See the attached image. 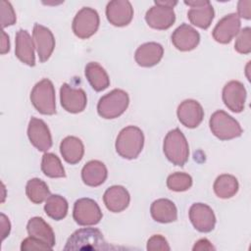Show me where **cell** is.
<instances>
[{
	"label": "cell",
	"mask_w": 251,
	"mask_h": 251,
	"mask_svg": "<svg viewBox=\"0 0 251 251\" xmlns=\"http://www.w3.org/2000/svg\"><path fill=\"white\" fill-rule=\"evenodd\" d=\"M110 248L98 228L84 227L75 230L69 237L64 250H108Z\"/></svg>",
	"instance_id": "6da1fadb"
},
{
	"label": "cell",
	"mask_w": 251,
	"mask_h": 251,
	"mask_svg": "<svg viewBox=\"0 0 251 251\" xmlns=\"http://www.w3.org/2000/svg\"><path fill=\"white\" fill-rule=\"evenodd\" d=\"M144 135L142 130L134 126L124 127L116 139V151L125 159H135L142 151Z\"/></svg>",
	"instance_id": "7a4b0ae2"
},
{
	"label": "cell",
	"mask_w": 251,
	"mask_h": 251,
	"mask_svg": "<svg viewBox=\"0 0 251 251\" xmlns=\"http://www.w3.org/2000/svg\"><path fill=\"white\" fill-rule=\"evenodd\" d=\"M163 150L167 159L176 166L182 167L188 160V142L178 128L172 129L167 133L163 143Z\"/></svg>",
	"instance_id": "3957f363"
},
{
	"label": "cell",
	"mask_w": 251,
	"mask_h": 251,
	"mask_svg": "<svg viewBox=\"0 0 251 251\" xmlns=\"http://www.w3.org/2000/svg\"><path fill=\"white\" fill-rule=\"evenodd\" d=\"M128 104V94L123 89L116 88L99 99L97 112L103 119H116L125 113Z\"/></svg>",
	"instance_id": "277c9868"
},
{
	"label": "cell",
	"mask_w": 251,
	"mask_h": 251,
	"mask_svg": "<svg viewBox=\"0 0 251 251\" xmlns=\"http://www.w3.org/2000/svg\"><path fill=\"white\" fill-rule=\"evenodd\" d=\"M30 101L40 114L54 115L56 113V97L52 81L48 78L38 81L30 92Z\"/></svg>",
	"instance_id": "5b68a950"
},
{
	"label": "cell",
	"mask_w": 251,
	"mask_h": 251,
	"mask_svg": "<svg viewBox=\"0 0 251 251\" xmlns=\"http://www.w3.org/2000/svg\"><path fill=\"white\" fill-rule=\"evenodd\" d=\"M209 126L212 133L221 140L233 139L242 134L239 123L223 110H218L212 114Z\"/></svg>",
	"instance_id": "8992f818"
},
{
	"label": "cell",
	"mask_w": 251,
	"mask_h": 251,
	"mask_svg": "<svg viewBox=\"0 0 251 251\" xmlns=\"http://www.w3.org/2000/svg\"><path fill=\"white\" fill-rule=\"evenodd\" d=\"M99 24L100 19L97 11L89 7H83L75 14L72 28L78 38L86 39L97 31Z\"/></svg>",
	"instance_id": "52a82bcc"
},
{
	"label": "cell",
	"mask_w": 251,
	"mask_h": 251,
	"mask_svg": "<svg viewBox=\"0 0 251 251\" xmlns=\"http://www.w3.org/2000/svg\"><path fill=\"white\" fill-rule=\"evenodd\" d=\"M103 215L98 204L90 198H80L74 204L73 218L79 226H94L102 219Z\"/></svg>",
	"instance_id": "ba28073f"
},
{
	"label": "cell",
	"mask_w": 251,
	"mask_h": 251,
	"mask_svg": "<svg viewBox=\"0 0 251 251\" xmlns=\"http://www.w3.org/2000/svg\"><path fill=\"white\" fill-rule=\"evenodd\" d=\"M60 102L67 112L76 114L85 109L87 97L83 89L75 88L68 83H63L60 88Z\"/></svg>",
	"instance_id": "9c48e42d"
},
{
	"label": "cell",
	"mask_w": 251,
	"mask_h": 251,
	"mask_svg": "<svg viewBox=\"0 0 251 251\" xmlns=\"http://www.w3.org/2000/svg\"><path fill=\"white\" fill-rule=\"evenodd\" d=\"M241 26L240 18L235 13L228 14L222 18L212 31L213 38L222 44L229 43L235 37Z\"/></svg>",
	"instance_id": "30bf717a"
},
{
	"label": "cell",
	"mask_w": 251,
	"mask_h": 251,
	"mask_svg": "<svg viewBox=\"0 0 251 251\" xmlns=\"http://www.w3.org/2000/svg\"><path fill=\"white\" fill-rule=\"evenodd\" d=\"M189 220L200 232H210L216 225V216L211 207L204 203H194L189 209Z\"/></svg>",
	"instance_id": "8fae6325"
},
{
	"label": "cell",
	"mask_w": 251,
	"mask_h": 251,
	"mask_svg": "<svg viewBox=\"0 0 251 251\" xmlns=\"http://www.w3.org/2000/svg\"><path fill=\"white\" fill-rule=\"evenodd\" d=\"M30 143L39 151L46 152L52 146V136L47 125L40 119L31 118L27 126Z\"/></svg>",
	"instance_id": "7c38bea8"
},
{
	"label": "cell",
	"mask_w": 251,
	"mask_h": 251,
	"mask_svg": "<svg viewBox=\"0 0 251 251\" xmlns=\"http://www.w3.org/2000/svg\"><path fill=\"white\" fill-rule=\"evenodd\" d=\"M32 37L39 61L41 63L46 62L55 48V38L52 31L42 25L35 24L32 30Z\"/></svg>",
	"instance_id": "4fadbf2b"
},
{
	"label": "cell",
	"mask_w": 251,
	"mask_h": 251,
	"mask_svg": "<svg viewBox=\"0 0 251 251\" xmlns=\"http://www.w3.org/2000/svg\"><path fill=\"white\" fill-rule=\"evenodd\" d=\"M106 17L115 26L127 25L133 17V8L127 0H113L107 4Z\"/></svg>",
	"instance_id": "5bb4252c"
},
{
	"label": "cell",
	"mask_w": 251,
	"mask_h": 251,
	"mask_svg": "<svg viewBox=\"0 0 251 251\" xmlns=\"http://www.w3.org/2000/svg\"><path fill=\"white\" fill-rule=\"evenodd\" d=\"M225 105L234 113H240L244 110L246 89L238 80L228 81L223 88L222 93Z\"/></svg>",
	"instance_id": "9a60e30c"
},
{
	"label": "cell",
	"mask_w": 251,
	"mask_h": 251,
	"mask_svg": "<svg viewBox=\"0 0 251 251\" xmlns=\"http://www.w3.org/2000/svg\"><path fill=\"white\" fill-rule=\"evenodd\" d=\"M178 121L188 128L198 126L204 118V110L199 102L193 99L182 101L176 110Z\"/></svg>",
	"instance_id": "2e32d148"
},
{
	"label": "cell",
	"mask_w": 251,
	"mask_h": 251,
	"mask_svg": "<svg viewBox=\"0 0 251 251\" xmlns=\"http://www.w3.org/2000/svg\"><path fill=\"white\" fill-rule=\"evenodd\" d=\"M199 41V32L187 24H182L177 26L172 34V42L179 51H191L197 47Z\"/></svg>",
	"instance_id": "e0dca14e"
},
{
	"label": "cell",
	"mask_w": 251,
	"mask_h": 251,
	"mask_svg": "<svg viewBox=\"0 0 251 251\" xmlns=\"http://www.w3.org/2000/svg\"><path fill=\"white\" fill-rule=\"evenodd\" d=\"M145 21L149 26L155 29H168L176 21L174 8L154 5L145 14Z\"/></svg>",
	"instance_id": "ac0fdd59"
},
{
	"label": "cell",
	"mask_w": 251,
	"mask_h": 251,
	"mask_svg": "<svg viewBox=\"0 0 251 251\" xmlns=\"http://www.w3.org/2000/svg\"><path fill=\"white\" fill-rule=\"evenodd\" d=\"M164 48L157 42H146L141 44L135 51V62L144 68H150L157 65L163 58Z\"/></svg>",
	"instance_id": "d6986e66"
},
{
	"label": "cell",
	"mask_w": 251,
	"mask_h": 251,
	"mask_svg": "<svg viewBox=\"0 0 251 251\" xmlns=\"http://www.w3.org/2000/svg\"><path fill=\"white\" fill-rule=\"evenodd\" d=\"M103 201L106 208L110 212L120 213L127 208L130 201V196L128 191L124 186L113 185L105 191Z\"/></svg>",
	"instance_id": "ffe728a7"
},
{
	"label": "cell",
	"mask_w": 251,
	"mask_h": 251,
	"mask_svg": "<svg viewBox=\"0 0 251 251\" xmlns=\"http://www.w3.org/2000/svg\"><path fill=\"white\" fill-rule=\"evenodd\" d=\"M15 54L17 58L27 66H35L34 42L25 29H20L16 34Z\"/></svg>",
	"instance_id": "44dd1931"
},
{
	"label": "cell",
	"mask_w": 251,
	"mask_h": 251,
	"mask_svg": "<svg viewBox=\"0 0 251 251\" xmlns=\"http://www.w3.org/2000/svg\"><path fill=\"white\" fill-rule=\"evenodd\" d=\"M108 171L104 163L98 160L87 162L81 170V178L88 186H99L107 178Z\"/></svg>",
	"instance_id": "7402d4cb"
},
{
	"label": "cell",
	"mask_w": 251,
	"mask_h": 251,
	"mask_svg": "<svg viewBox=\"0 0 251 251\" xmlns=\"http://www.w3.org/2000/svg\"><path fill=\"white\" fill-rule=\"evenodd\" d=\"M150 213L154 221L162 224L172 223L177 219V210L175 203L166 198L155 200L151 204Z\"/></svg>",
	"instance_id": "603a6c76"
},
{
	"label": "cell",
	"mask_w": 251,
	"mask_h": 251,
	"mask_svg": "<svg viewBox=\"0 0 251 251\" xmlns=\"http://www.w3.org/2000/svg\"><path fill=\"white\" fill-rule=\"evenodd\" d=\"M26 230L29 236L37 238L47 243L52 248L55 245L56 239H55L54 231L52 227L42 218L40 217L31 218L26 225Z\"/></svg>",
	"instance_id": "cb8c5ba5"
},
{
	"label": "cell",
	"mask_w": 251,
	"mask_h": 251,
	"mask_svg": "<svg viewBox=\"0 0 251 251\" xmlns=\"http://www.w3.org/2000/svg\"><path fill=\"white\" fill-rule=\"evenodd\" d=\"M60 152L67 163L75 165L82 159L84 146L78 137L67 136L61 141Z\"/></svg>",
	"instance_id": "d4e9b609"
},
{
	"label": "cell",
	"mask_w": 251,
	"mask_h": 251,
	"mask_svg": "<svg viewBox=\"0 0 251 251\" xmlns=\"http://www.w3.org/2000/svg\"><path fill=\"white\" fill-rule=\"evenodd\" d=\"M84 75L95 91H102L110 85V78L102 66L96 62H89L85 66Z\"/></svg>",
	"instance_id": "484cf974"
},
{
	"label": "cell",
	"mask_w": 251,
	"mask_h": 251,
	"mask_svg": "<svg viewBox=\"0 0 251 251\" xmlns=\"http://www.w3.org/2000/svg\"><path fill=\"white\" fill-rule=\"evenodd\" d=\"M214 16V8L210 2L203 6L190 8L187 12V18L190 23L203 29H206L211 25Z\"/></svg>",
	"instance_id": "4316f807"
},
{
	"label": "cell",
	"mask_w": 251,
	"mask_h": 251,
	"mask_svg": "<svg viewBox=\"0 0 251 251\" xmlns=\"http://www.w3.org/2000/svg\"><path fill=\"white\" fill-rule=\"evenodd\" d=\"M238 187L237 178L227 174L219 176L213 185L215 194L222 199H227L234 196L238 191Z\"/></svg>",
	"instance_id": "83f0119b"
},
{
	"label": "cell",
	"mask_w": 251,
	"mask_h": 251,
	"mask_svg": "<svg viewBox=\"0 0 251 251\" xmlns=\"http://www.w3.org/2000/svg\"><path fill=\"white\" fill-rule=\"evenodd\" d=\"M69 205L67 200L58 194L50 195L44 205V211L48 217L55 221L63 220L68 214Z\"/></svg>",
	"instance_id": "f1b7e54d"
},
{
	"label": "cell",
	"mask_w": 251,
	"mask_h": 251,
	"mask_svg": "<svg viewBox=\"0 0 251 251\" xmlns=\"http://www.w3.org/2000/svg\"><path fill=\"white\" fill-rule=\"evenodd\" d=\"M25 193L27 198L34 204L42 203L51 195L47 184L37 177L27 181L25 185Z\"/></svg>",
	"instance_id": "f546056e"
},
{
	"label": "cell",
	"mask_w": 251,
	"mask_h": 251,
	"mask_svg": "<svg viewBox=\"0 0 251 251\" xmlns=\"http://www.w3.org/2000/svg\"><path fill=\"white\" fill-rule=\"evenodd\" d=\"M41 171L48 177H65V169L61 160L53 153H44L41 160Z\"/></svg>",
	"instance_id": "4dcf8cb0"
},
{
	"label": "cell",
	"mask_w": 251,
	"mask_h": 251,
	"mask_svg": "<svg viewBox=\"0 0 251 251\" xmlns=\"http://www.w3.org/2000/svg\"><path fill=\"white\" fill-rule=\"evenodd\" d=\"M192 185V177L185 173H174L167 178V186L169 189L176 192L185 191Z\"/></svg>",
	"instance_id": "1f68e13d"
},
{
	"label": "cell",
	"mask_w": 251,
	"mask_h": 251,
	"mask_svg": "<svg viewBox=\"0 0 251 251\" xmlns=\"http://www.w3.org/2000/svg\"><path fill=\"white\" fill-rule=\"evenodd\" d=\"M234 49L240 54H249L251 52V28L249 26L239 30L234 43Z\"/></svg>",
	"instance_id": "d6a6232c"
},
{
	"label": "cell",
	"mask_w": 251,
	"mask_h": 251,
	"mask_svg": "<svg viewBox=\"0 0 251 251\" xmlns=\"http://www.w3.org/2000/svg\"><path fill=\"white\" fill-rule=\"evenodd\" d=\"M0 14H1V25L3 28L9 25H13L17 21L14 8L12 7L9 1H5V0L0 1Z\"/></svg>",
	"instance_id": "836d02e7"
},
{
	"label": "cell",
	"mask_w": 251,
	"mask_h": 251,
	"mask_svg": "<svg viewBox=\"0 0 251 251\" xmlns=\"http://www.w3.org/2000/svg\"><path fill=\"white\" fill-rule=\"evenodd\" d=\"M21 250L22 251H30V250H52V247L50 245H48L47 243L28 236L26 238H25L22 241L21 244Z\"/></svg>",
	"instance_id": "e575fe53"
},
{
	"label": "cell",
	"mask_w": 251,
	"mask_h": 251,
	"mask_svg": "<svg viewBox=\"0 0 251 251\" xmlns=\"http://www.w3.org/2000/svg\"><path fill=\"white\" fill-rule=\"evenodd\" d=\"M146 249L148 251H169L171 248L169 246L167 239L164 236H162L161 234H155L148 239Z\"/></svg>",
	"instance_id": "d590c367"
},
{
	"label": "cell",
	"mask_w": 251,
	"mask_h": 251,
	"mask_svg": "<svg viewBox=\"0 0 251 251\" xmlns=\"http://www.w3.org/2000/svg\"><path fill=\"white\" fill-rule=\"evenodd\" d=\"M237 16L245 20L251 19V1L240 0L237 3Z\"/></svg>",
	"instance_id": "8d00e7d4"
},
{
	"label": "cell",
	"mask_w": 251,
	"mask_h": 251,
	"mask_svg": "<svg viewBox=\"0 0 251 251\" xmlns=\"http://www.w3.org/2000/svg\"><path fill=\"white\" fill-rule=\"evenodd\" d=\"M193 251H206V250H215V247L212 245V243L207 238H201L198 241L195 242L193 248Z\"/></svg>",
	"instance_id": "74e56055"
},
{
	"label": "cell",
	"mask_w": 251,
	"mask_h": 251,
	"mask_svg": "<svg viewBox=\"0 0 251 251\" xmlns=\"http://www.w3.org/2000/svg\"><path fill=\"white\" fill-rule=\"evenodd\" d=\"M0 220H1V232H2V240H4L10 233L11 230V224L9 222V219L4 215L1 214L0 216Z\"/></svg>",
	"instance_id": "f35d334b"
},
{
	"label": "cell",
	"mask_w": 251,
	"mask_h": 251,
	"mask_svg": "<svg viewBox=\"0 0 251 251\" xmlns=\"http://www.w3.org/2000/svg\"><path fill=\"white\" fill-rule=\"evenodd\" d=\"M10 50V41L8 34L2 30V40H1V54H5Z\"/></svg>",
	"instance_id": "ab89813d"
},
{
	"label": "cell",
	"mask_w": 251,
	"mask_h": 251,
	"mask_svg": "<svg viewBox=\"0 0 251 251\" xmlns=\"http://www.w3.org/2000/svg\"><path fill=\"white\" fill-rule=\"evenodd\" d=\"M210 1L208 0H188V1H184V4L185 5H188L190 6L191 8H194V7H199V6H203V5H206L208 4Z\"/></svg>",
	"instance_id": "60d3db41"
},
{
	"label": "cell",
	"mask_w": 251,
	"mask_h": 251,
	"mask_svg": "<svg viewBox=\"0 0 251 251\" xmlns=\"http://www.w3.org/2000/svg\"><path fill=\"white\" fill-rule=\"evenodd\" d=\"M155 5L158 6H163V7H169V8H174V6H176L177 4V1H173V0H156L154 1Z\"/></svg>",
	"instance_id": "b9f144b4"
}]
</instances>
